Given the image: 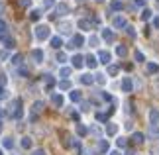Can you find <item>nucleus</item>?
Returning <instances> with one entry per match:
<instances>
[{
    "label": "nucleus",
    "instance_id": "4468645a",
    "mask_svg": "<svg viewBox=\"0 0 159 155\" xmlns=\"http://www.w3.org/2000/svg\"><path fill=\"white\" fill-rule=\"evenodd\" d=\"M49 43H51V47H53V49H61V47H63V39H61L59 35H51Z\"/></svg>",
    "mask_w": 159,
    "mask_h": 155
},
{
    "label": "nucleus",
    "instance_id": "f8f14e48",
    "mask_svg": "<svg viewBox=\"0 0 159 155\" xmlns=\"http://www.w3.org/2000/svg\"><path fill=\"white\" fill-rule=\"evenodd\" d=\"M81 98H83V94H81V90H79V89H73L69 92V100L71 102H81Z\"/></svg>",
    "mask_w": 159,
    "mask_h": 155
},
{
    "label": "nucleus",
    "instance_id": "5fc2aeb1",
    "mask_svg": "<svg viewBox=\"0 0 159 155\" xmlns=\"http://www.w3.org/2000/svg\"><path fill=\"white\" fill-rule=\"evenodd\" d=\"M75 2H79V4H83V2H87V0H75Z\"/></svg>",
    "mask_w": 159,
    "mask_h": 155
},
{
    "label": "nucleus",
    "instance_id": "09e8293b",
    "mask_svg": "<svg viewBox=\"0 0 159 155\" xmlns=\"http://www.w3.org/2000/svg\"><path fill=\"white\" fill-rule=\"evenodd\" d=\"M134 4L139 6V8H143V6H145V0H134Z\"/></svg>",
    "mask_w": 159,
    "mask_h": 155
},
{
    "label": "nucleus",
    "instance_id": "4d7b16f0",
    "mask_svg": "<svg viewBox=\"0 0 159 155\" xmlns=\"http://www.w3.org/2000/svg\"><path fill=\"white\" fill-rule=\"evenodd\" d=\"M96 2H104V0H96Z\"/></svg>",
    "mask_w": 159,
    "mask_h": 155
},
{
    "label": "nucleus",
    "instance_id": "6e6552de",
    "mask_svg": "<svg viewBox=\"0 0 159 155\" xmlns=\"http://www.w3.org/2000/svg\"><path fill=\"white\" fill-rule=\"evenodd\" d=\"M149 124H151V128H157L159 126V110L157 108H151L149 110Z\"/></svg>",
    "mask_w": 159,
    "mask_h": 155
},
{
    "label": "nucleus",
    "instance_id": "9b49d317",
    "mask_svg": "<svg viewBox=\"0 0 159 155\" xmlns=\"http://www.w3.org/2000/svg\"><path fill=\"white\" fill-rule=\"evenodd\" d=\"M83 43H84V38H83L81 34L73 35V39H71V47H75V49H79V47H83Z\"/></svg>",
    "mask_w": 159,
    "mask_h": 155
},
{
    "label": "nucleus",
    "instance_id": "4c0bfd02",
    "mask_svg": "<svg viewBox=\"0 0 159 155\" xmlns=\"http://www.w3.org/2000/svg\"><path fill=\"white\" fill-rule=\"evenodd\" d=\"M51 6H53V0H43V2H41V8L43 10H49Z\"/></svg>",
    "mask_w": 159,
    "mask_h": 155
},
{
    "label": "nucleus",
    "instance_id": "a878e982",
    "mask_svg": "<svg viewBox=\"0 0 159 155\" xmlns=\"http://www.w3.org/2000/svg\"><path fill=\"white\" fill-rule=\"evenodd\" d=\"M110 8L114 12H120L122 10V0H112V2H110Z\"/></svg>",
    "mask_w": 159,
    "mask_h": 155
},
{
    "label": "nucleus",
    "instance_id": "f704fd0d",
    "mask_svg": "<svg viewBox=\"0 0 159 155\" xmlns=\"http://www.w3.org/2000/svg\"><path fill=\"white\" fill-rule=\"evenodd\" d=\"M89 45L96 47V45H98V38H96V35H90V38H89Z\"/></svg>",
    "mask_w": 159,
    "mask_h": 155
},
{
    "label": "nucleus",
    "instance_id": "5701e85b",
    "mask_svg": "<svg viewBox=\"0 0 159 155\" xmlns=\"http://www.w3.org/2000/svg\"><path fill=\"white\" fill-rule=\"evenodd\" d=\"M77 26H79V30H83V32H87V30L90 28V22H89V20H84V18H83V20H79V22H77Z\"/></svg>",
    "mask_w": 159,
    "mask_h": 155
},
{
    "label": "nucleus",
    "instance_id": "bb28decb",
    "mask_svg": "<svg viewBox=\"0 0 159 155\" xmlns=\"http://www.w3.org/2000/svg\"><path fill=\"white\" fill-rule=\"evenodd\" d=\"M69 75H71V69H69V67H61V69H59V77L61 79H67Z\"/></svg>",
    "mask_w": 159,
    "mask_h": 155
},
{
    "label": "nucleus",
    "instance_id": "f257e3e1",
    "mask_svg": "<svg viewBox=\"0 0 159 155\" xmlns=\"http://www.w3.org/2000/svg\"><path fill=\"white\" fill-rule=\"evenodd\" d=\"M34 35L38 41H47V39H51V28L47 24H38L34 30Z\"/></svg>",
    "mask_w": 159,
    "mask_h": 155
},
{
    "label": "nucleus",
    "instance_id": "1a4fd4ad",
    "mask_svg": "<svg viewBox=\"0 0 159 155\" xmlns=\"http://www.w3.org/2000/svg\"><path fill=\"white\" fill-rule=\"evenodd\" d=\"M100 38L104 39L106 43H112V41L116 39V35H114V32H112L110 28H104V30H102V34H100Z\"/></svg>",
    "mask_w": 159,
    "mask_h": 155
},
{
    "label": "nucleus",
    "instance_id": "49530a36",
    "mask_svg": "<svg viewBox=\"0 0 159 155\" xmlns=\"http://www.w3.org/2000/svg\"><path fill=\"white\" fill-rule=\"evenodd\" d=\"M6 28H8V26H6V22L0 20V34H6Z\"/></svg>",
    "mask_w": 159,
    "mask_h": 155
},
{
    "label": "nucleus",
    "instance_id": "4be33fe9",
    "mask_svg": "<svg viewBox=\"0 0 159 155\" xmlns=\"http://www.w3.org/2000/svg\"><path fill=\"white\" fill-rule=\"evenodd\" d=\"M148 73H151V75H155V73H159V63H155V61H151V63H148Z\"/></svg>",
    "mask_w": 159,
    "mask_h": 155
},
{
    "label": "nucleus",
    "instance_id": "8fccbe9b",
    "mask_svg": "<svg viewBox=\"0 0 159 155\" xmlns=\"http://www.w3.org/2000/svg\"><path fill=\"white\" fill-rule=\"evenodd\" d=\"M8 57H10L8 51H0V59H8Z\"/></svg>",
    "mask_w": 159,
    "mask_h": 155
},
{
    "label": "nucleus",
    "instance_id": "b1692460",
    "mask_svg": "<svg viewBox=\"0 0 159 155\" xmlns=\"http://www.w3.org/2000/svg\"><path fill=\"white\" fill-rule=\"evenodd\" d=\"M57 14H61V16H65V14H69V6H67L65 2H61V4L57 6Z\"/></svg>",
    "mask_w": 159,
    "mask_h": 155
},
{
    "label": "nucleus",
    "instance_id": "20e7f679",
    "mask_svg": "<svg viewBox=\"0 0 159 155\" xmlns=\"http://www.w3.org/2000/svg\"><path fill=\"white\" fill-rule=\"evenodd\" d=\"M32 59H34V63H43V59H45V53H43V49H39V47H35L32 49Z\"/></svg>",
    "mask_w": 159,
    "mask_h": 155
},
{
    "label": "nucleus",
    "instance_id": "39448f33",
    "mask_svg": "<svg viewBox=\"0 0 159 155\" xmlns=\"http://www.w3.org/2000/svg\"><path fill=\"white\" fill-rule=\"evenodd\" d=\"M120 86H122V92H132L134 90V80L130 77H122Z\"/></svg>",
    "mask_w": 159,
    "mask_h": 155
},
{
    "label": "nucleus",
    "instance_id": "a19ab883",
    "mask_svg": "<svg viewBox=\"0 0 159 155\" xmlns=\"http://www.w3.org/2000/svg\"><path fill=\"white\" fill-rule=\"evenodd\" d=\"M126 34L130 35V38H136V30H134L132 26H128V28H126Z\"/></svg>",
    "mask_w": 159,
    "mask_h": 155
},
{
    "label": "nucleus",
    "instance_id": "6ab92c4d",
    "mask_svg": "<svg viewBox=\"0 0 159 155\" xmlns=\"http://www.w3.org/2000/svg\"><path fill=\"white\" fill-rule=\"evenodd\" d=\"M132 141H134V144H138V145H142L143 141H145V135L142 132H136V134H134V138H132Z\"/></svg>",
    "mask_w": 159,
    "mask_h": 155
},
{
    "label": "nucleus",
    "instance_id": "bf43d9fd",
    "mask_svg": "<svg viewBox=\"0 0 159 155\" xmlns=\"http://www.w3.org/2000/svg\"><path fill=\"white\" fill-rule=\"evenodd\" d=\"M0 126H2V124H0Z\"/></svg>",
    "mask_w": 159,
    "mask_h": 155
},
{
    "label": "nucleus",
    "instance_id": "7c9ffc66",
    "mask_svg": "<svg viewBox=\"0 0 159 155\" xmlns=\"http://www.w3.org/2000/svg\"><path fill=\"white\" fill-rule=\"evenodd\" d=\"M39 18H41V14H39V10H32V12H30V20H34V22H38L39 20Z\"/></svg>",
    "mask_w": 159,
    "mask_h": 155
},
{
    "label": "nucleus",
    "instance_id": "c03bdc74",
    "mask_svg": "<svg viewBox=\"0 0 159 155\" xmlns=\"http://www.w3.org/2000/svg\"><path fill=\"white\" fill-rule=\"evenodd\" d=\"M20 2V6H24V8H30L32 6V0H18Z\"/></svg>",
    "mask_w": 159,
    "mask_h": 155
},
{
    "label": "nucleus",
    "instance_id": "de8ad7c7",
    "mask_svg": "<svg viewBox=\"0 0 159 155\" xmlns=\"http://www.w3.org/2000/svg\"><path fill=\"white\" fill-rule=\"evenodd\" d=\"M89 132H93V134H96V135H100V128H98V126H93V128L89 130Z\"/></svg>",
    "mask_w": 159,
    "mask_h": 155
},
{
    "label": "nucleus",
    "instance_id": "13d9d810",
    "mask_svg": "<svg viewBox=\"0 0 159 155\" xmlns=\"http://www.w3.org/2000/svg\"><path fill=\"white\" fill-rule=\"evenodd\" d=\"M0 155H2V149H0Z\"/></svg>",
    "mask_w": 159,
    "mask_h": 155
},
{
    "label": "nucleus",
    "instance_id": "ddd939ff",
    "mask_svg": "<svg viewBox=\"0 0 159 155\" xmlns=\"http://www.w3.org/2000/svg\"><path fill=\"white\" fill-rule=\"evenodd\" d=\"M79 80H81V84H93L94 83V77L90 75V73H83V75L79 77Z\"/></svg>",
    "mask_w": 159,
    "mask_h": 155
},
{
    "label": "nucleus",
    "instance_id": "412c9836",
    "mask_svg": "<svg viewBox=\"0 0 159 155\" xmlns=\"http://www.w3.org/2000/svg\"><path fill=\"white\" fill-rule=\"evenodd\" d=\"M20 145L24 147V149H30V147H32V138H28V135H24V138L20 139Z\"/></svg>",
    "mask_w": 159,
    "mask_h": 155
},
{
    "label": "nucleus",
    "instance_id": "2eb2a0df",
    "mask_svg": "<svg viewBox=\"0 0 159 155\" xmlns=\"http://www.w3.org/2000/svg\"><path fill=\"white\" fill-rule=\"evenodd\" d=\"M114 28H116V30H120V28H128L126 18H124V16H116V18H114Z\"/></svg>",
    "mask_w": 159,
    "mask_h": 155
},
{
    "label": "nucleus",
    "instance_id": "58836bf2",
    "mask_svg": "<svg viewBox=\"0 0 159 155\" xmlns=\"http://www.w3.org/2000/svg\"><path fill=\"white\" fill-rule=\"evenodd\" d=\"M134 57H136L138 63H143V61H145V57H143V53H142V51H136V55H134Z\"/></svg>",
    "mask_w": 159,
    "mask_h": 155
},
{
    "label": "nucleus",
    "instance_id": "473e14b6",
    "mask_svg": "<svg viewBox=\"0 0 159 155\" xmlns=\"http://www.w3.org/2000/svg\"><path fill=\"white\" fill-rule=\"evenodd\" d=\"M12 116H14L16 120H20V118L24 116V108H22V104H20V106H18V108L14 110V114H12Z\"/></svg>",
    "mask_w": 159,
    "mask_h": 155
},
{
    "label": "nucleus",
    "instance_id": "f03ea898",
    "mask_svg": "<svg viewBox=\"0 0 159 155\" xmlns=\"http://www.w3.org/2000/svg\"><path fill=\"white\" fill-rule=\"evenodd\" d=\"M96 57H98V63H102V65H110V63H112V53H110L108 49H100Z\"/></svg>",
    "mask_w": 159,
    "mask_h": 155
},
{
    "label": "nucleus",
    "instance_id": "0eeeda50",
    "mask_svg": "<svg viewBox=\"0 0 159 155\" xmlns=\"http://www.w3.org/2000/svg\"><path fill=\"white\" fill-rule=\"evenodd\" d=\"M51 102H53V106L55 108H61L65 104V96L61 94V92H53V96H51Z\"/></svg>",
    "mask_w": 159,
    "mask_h": 155
},
{
    "label": "nucleus",
    "instance_id": "c9c22d12",
    "mask_svg": "<svg viewBox=\"0 0 159 155\" xmlns=\"http://www.w3.org/2000/svg\"><path fill=\"white\" fill-rule=\"evenodd\" d=\"M108 67V75H116V73H118V67H116V65H112V63H110V65H106Z\"/></svg>",
    "mask_w": 159,
    "mask_h": 155
},
{
    "label": "nucleus",
    "instance_id": "72a5a7b5",
    "mask_svg": "<svg viewBox=\"0 0 159 155\" xmlns=\"http://www.w3.org/2000/svg\"><path fill=\"white\" fill-rule=\"evenodd\" d=\"M10 63H12V65H20V63H22V55L16 53L14 57H10Z\"/></svg>",
    "mask_w": 159,
    "mask_h": 155
},
{
    "label": "nucleus",
    "instance_id": "7ed1b4c3",
    "mask_svg": "<svg viewBox=\"0 0 159 155\" xmlns=\"http://www.w3.org/2000/svg\"><path fill=\"white\" fill-rule=\"evenodd\" d=\"M43 110V102L41 100H38V102H34V106H32V112H30V122H35L38 120V116H39V112Z\"/></svg>",
    "mask_w": 159,
    "mask_h": 155
},
{
    "label": "nucleus",
    "instance_id": "6e6d98bb",
    "mask_svg": "<svg viewBox=\"0 0 159 155\" xmlns=\"http://www.w3.org/2000/svg\"><path fill=\"white\" fill-rule=\"evenodd\" d=\"M2 10H4V4H2V2H0V12H2Z\"/></svg>",
    "mask_w": 159,
    "mask_h": 155
},
{
    "label": "nucleus",
    "instance_id": "dca6fc26",
    "mask_svg": "<svg viewBox=\"0 0 159 155\" xmlns=\"http://www.w3.org/2000/svg\"><path fill=\"white\" fill-rule=\"evenodd\" d=\"M116 134H118V124L108 122L106 124V135H116Z\"/></svg>",
    "mask_w": 159,
    "mask_h": 155
},
{
    "label": "nucleus",
    "instance_id": "aec40b11",
    "mask_svg": "<svg viewBox=\"0 0 159 155\" xmlns=\"http://www.w3.org/2000/svg\"><path fill=\"white\" fill-rule=\"evenodd\" d=\"M106 80H108V77L104 75V73H96V75H94V83H98V84H106Z\"/></svg>",
    "mask_w": 159,
    "mask_h": 155
},
{
    "label": "nucleus",
    "instance_id": "c85d7f7f",
    "mask_svg": "<svg viewBox=\"0 0 159 155\" xmlns=\"http://www.w3.org/2000/svg\"><path fill=\"white\" fill-rule=\"evenodd\" d=\"M75 130H77V134H79V135H87V134H89V130L84 128L83 124H77V126H75Z\"/></svg>",
    "mask_w": 159,
    "mask_h": 155
},
{
    "label": "nucleus",
    "instance_id": "a18cd8bd",
    "mask_svg": "<svg viewBox=\"0 0 159 155\" xmlns=\"http://www.w3.org/2000/svg\"><path fill=\"white\" fill-rule=\"evenodd\" d=\"M151 24H153L155 30H159V16H153V18H151Z\"/></svg>",
    "mask_w": 159,
    "mask_h": 155
},
{
    "label": "nucleus",
    "instance_id": "37998d69",
    "mask_svg": "<svg viewBox=\"0 0 159 155\" xmlns=\"http://www.w3.org/2000/svg\"><path fill=\"white\" fill-rule=\"evenodd\" d=\"M96 120H98V122H106V114L104 112H96Z\"/></svg>",
    "mask_w": 159,
    "mask_h": 155
},
{
    "label": "nucleus",
    "instance_id": "cd10ccee",
    "mask_svg": "<svg viewBox=\"0 0 159 155\" xmlns=\"http://www.w3.org/2000/svg\"><path fill=\"white\" fill-rule=\"evenodd\" d=\"M57 86H59V90H69L71 89V83H69V80H61V83H57Z\"/></svg>",
    "mask_w": 159,
    "mask_h": 155
},
{
    "label": "nucleus",
    "instance_id": "2f4dec72",
    "mask_svg": "<svg viewBox=\"0 0 159 155\" xmlns=\"http://www.w3.org/2000/svg\"><path fill=\"white\" fill-rule=\"evenodd\" d=\"M126 53H128V49L124 45H118V47H116V55H118V57H126Z\"/></svg>",
    "mask_w": 159,
    "mask_h": 155
},
{
    "label": "nucleus",
    "instance_id": "3c124183",
    "mask_svg": "<svg viewBox=\"0 0 159 155\" xmlns=\"http://www.w3.org/2000/svg\"><path fill=\"white\" fill-rule=\"evenodd\" d=\"M20 75L22 77H28V69H26V67H20Z\"/></svg>",
    "mask_w": 159,
    "mask_h": 155
},
{
    "label": "nucleus",
    "instance_id": "79ce46f5",
    "mask_svg": "<svg viewBox=\"0 0 159 155\" xmlns=\"http://www.w3.org/2000/svg\"><path fill=\"white\" fill-rule=\"evenodd\" d=\"M142 18H143V20H149V18H151V12H149L148 8H143V12H142Z\"/></svg>",
    "mask_w": 159,
    "mask_h": 155
},
{
    "label": "nucleus",
    "instance_id": "393cba45",
    "mask_svg": "<svg viewBox=\"0 0 159 155\" xmlns=\"http://www.w3.org/2000/svg\"><path fill=\"white\" fill-rule=\"evenodd\" d=\"M69 28H71V22H59V32L61 34H67Z\"/></svg>",
    "mask_w": 159,
    "mask_h": 155
},
{
    "label": "nucleus",
    "instance_id": "ea45409f",
    "mask_svg": "<svg viewBox=\"0 0 159 155\" xmlns=\"http://www.w3.org/2000/svg\"><path fill=\"white\" fill-rule=\"evenodd\" d=\"M45 83H47V86H49V89H51V86L55 84V79H53L51 75H45Z\"/></svg>",
    "mask_w": 159,
    "mask_h": 155
},
{
    "label": "nucleus",
    "instance_id": "423d86ee",
    "mask_svg": "<svg viewBox=\"0 0 159 155\" xmlns=\"http://www.w3.org/2000/svg\"><path fill=\"white\" fill-rule=\"evenodd\" d=\"M71 65L75 67V69H83V67H84V57H83V55H79V53H75L71 57Z\"/></svg>",
    "mask_w": 159,
    "mask_h": 155
},
{
    "label": "nucleus",
    "instance_id": "864d4df0",
    "mask_svg": "<svg viewBox=\"0 0 159 155\" xmlns=\"http://www.w3.org/2000/svg\"><path fill=\"white\" fill-rule=\"evenodd\" d=\"M108 155H122V151H120V149H112V151H110Z\"/></svg>",
    "mask_w": 159,
    "mask_h": 155
},
{
    "label": "nucleus",
    "instance_id": "603ef678",
    "mask_svg": "<svg viewBox=\"0 0 159 155\" xmlns=\"http://www.w3.org/2000/svg\"><path fill=\"white\" fill-rule=\"evenodd\" d=\"M32 155H45V149H35Z\"/></svg>",
    "mask_w": 159,
    "mask_h": 155
},
{
    "label": "nucleus",
    "instance_id": "c756f323",
    "mask_svg": "<svg viewBox=\"0 0 159 155\" xmlns=\"http://www.w3.org/2000/svg\"><path fill=\"white\" fill-rule=\"evenodd\" d=\"M57 63H59V65H65V63H67V53H63V51L57 53Z\"/></svg>",
    "mask_w": 159,
    "mask_h": 155
},
{
    "label": "nucleus",
    "instance_id": "9d476101",
    "mask_svg": "<svg viewBox=\"0 0 159 155\" xmlns=\"http://www.w3.org/2000/svg\"><path fill=\"white\" fill-rule=\"evenodd\" d=\"M84 65L90 67V69H96V65H98V57H96V55H87V57H84Z\"/></svg>",
    "mask_w": 159,
    "mask_h": 155
},
{
    "label": "nucleus",
    "instance_id": "a211bd4d",
    "mask_svg": "<svg viewBox=\"0 0 159 155\" xmlns=\"http://www.w3.org/2000/svg\"><path fill=\"white\" fill-rule=\"evenodd\" d=\"M98 151H100V153H110V144H108V139H100V141H98Z\"/></svg>",
    "mask_w": 159,
    "mask_h": 155
},
{
    "label": "nucleus",
    "instance_id": "e433bc0d",
    "mask_svg": "<svg viewBox=\"0 0 159 155\" xmlns=\"http://www.w3.org/2000/svg\"><path fill=\"white\" fill-rule=\"evenodd\" d=\"M116 145H118V147H126V145H128V141H126V138H124V135L116 139Z\"/></svg>",
    "mask_w": 159,
    "mask_h": 155
},
{
    "label": "nucleus",
    "instance_id": "f3484780",
    "mask_svg": "<svg viewBox=\"0 0 159 155\" xmlns=\"http://www.w3.org/2000/svg\"><path fill=\"white\" fill-rule=\"evenodd\" d=\"M2 147H4V149H12V147H14V138H12V135L2 138Z\"/></svg>",
    "mask_w": 159,
    "mask_h": 155
}]
</instances>
